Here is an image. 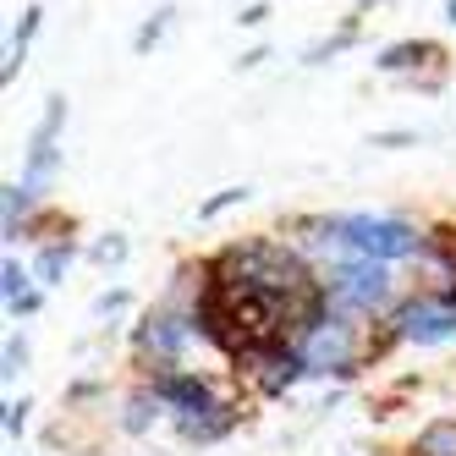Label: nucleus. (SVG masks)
<instances>
[{
	"label": "nucleus",
	"instance_id": "obj_2",
	"mask_svg": "<svg viewBox=\"0 0 456 456\" xmlns=\"http://www.w3.org/2000/svg\"><path fill=\"white\" fill-rule=\"evenodd\" d=\"M330 237L346 242L357 258H379V265H385V258H407V253L423 248L418 225H407L396 215H346V220H330Z\"/></svg>",
	"mask_w": 456,
	"mask_h": 456
},
{
	"label": "nucleus",
	"instance_id": "obj_11",
	"mask_svg": "<svg viewBox=\"0 0 456 456\" xmlns=\"http://www.w3.org/2000/svg\"><path fill=\"white\" fill-rule=\"evenodd\" d=\"M242 199H248V187H225V192H220V199H209V204L199 209V220H215L220 209H232V204H242Z\"/></svg>",
	"mask_w": 456,
	"mask_h": 456
},
{
	"label": "nucleus",
	"instance_id": "obj_16",
	"mask_svg": "<svg viewBox=\"0 0 456 456\" xmlns=\"http://www.w3.org/2000/svg\"><path fill=\"white\" fill-rule=\"evenodd\" d=\"M265 17H270V6H248V12H242V22H248V28H258Z\"/></svg>",
	"mask_w": 456,
	"mask_h": 456
},
{
	"label": "nucleus",
	"instance_id": "obj_3",
	"mask_svg": "<svg viewBox=\"0 0 456 456\" xmlns=\"http://www.w3.org/2000/svg\"><path fill=\"white\" fill-rule=\"evenodd\" d=\"M324 291H330V303L346 308V314H374L390 303V275L379 258H352V265H336L324 275Z\"/></svg>",
	"mask_w": 456,
	"mask_h": 456
},
{
	"label": "nucleus",
	"instance_id": "obj_15",
	"mask_svg": "<svg viewBox=\"0 0 456 456\" xmlns=\"http://www.w3.org/2000/svg\"><path fill=\"white\" fill-rule=\"evenodd\" d=\"M94 258H100V265H121V258H126V242L116 237V242H100V253H94Z\"/></svg>",
	"mask_w": 456,
	"mask_h": 456
},
{
	"label": "nucleus",
	"instance_id": "obj_4",
	"mask_svg": "<svg viewBox=\"0 0 456 456\" xmlns=\"http://www.w3.org/2000/svg\"><path fill=\"white\" fill-rule=\"evenodd\" d=\"M297 357H303L308 374H352V363H357V330H352L346 319H314L303 346H297Z\"/></svg>",
	"mask_w": 456,
	"mask_h": 456
},
{
	"label": "nucleus",
	"instance_id": "obj_1",
	"mask_svg": "<svg viewBox=\"0 0 456 456\" xmlns=\"http://www.w3.org/2000/svg\"><path fill=\"white\" fill-rule=\"evenodd\" d=\"M154 396L166 402V412L182 423L187 440H215L225 423H232V418H225V407L209 396V385H204L199 374H159V379H154Z\"/></svg>",
	"mask_w": 456,
	"mask_h": 456
},
{
	"label": "nucleus",
	"instance_id": "obj_9",
	"mask_svg": "<svg viewBox=\"0 0 456 456\" xmlns=\"http://www.w3.org/2000/svg\"><path fill=\"white\" fill-rule=\"evenodd\" d=\"M39 34V6H28L22 12V28H17V34H12V55H6V77H17V61L28 55V39H34Z\"/></svg>",
	"mask_w": 456,
	"mask_h": 456
},
{
	"label": "nucleus",
	"instance_id": "obj_7",
	"mask_svg": "<svg viewBox=\"0 0 456 456\" xmlns=\"http://www.w3.org/2000/svg\"><path fill=\"white\" fill-rule=\"evenodd\" d=\"M418 451L423 456H456V418H440L418 435Z\"/></svg>",
	"mask_w": 456,
	"mask_h": 456
},
{
	"label": "nucleus",
	"instance_id": "obj_8",
	"mask_svg": "<svg viewBox=\"0 0 456 456\" xmlns=\"http://www.w3.org/2000/svg\"><path fill=\"white\" fill-rule=\"evenodd\" d=\"M67 265H72V242H50L45 253H39V265H34V275L50 286V281H61L67 275Z\"/></svg>",
	"mask_w": 456,
	"mask_h": 456
},
{
	"label": "nucleus",
	"instance_id": "obj_12",
	"mask_svg": "<svg viewBox=\"0 0 456 456\" xmlns=\"http://www.w3.org/2000/svg\"><path fill=\"white\" fill-rule=\"evenodd\" d=\"M28 204H34V199H28L22 187H6V237H17V215H22Z\"/></svg>",
	"mask_w": 456,
	"mask_h": 456
},
{
	"label": "nucleus",
	"instance_id": "obj_17",
	"mask_svg": "<svg viewBox=\"0 0 456 456\" xmlns=\"http://www.w3.org/2000/svg\"><path fill=\"white\" fill-rule=\"evenodd\" d=\"M445 17H451V22H456V0H451V6H445Z\"/></svg>",
	"mask_w": 456,
	"mask_h": 456
},
{
	"label": "nucleus",
	"instance_id": "obj_5",
	"mask_svg": "<svg viewBox=\"0 0 456 456\" xmlns=\"http://www.w3.org/2000/svg\"><path fill=\"white\" fill-rule=\"evenodd\" d=\"M445 336H456V303L451 297H423V303H407L402 308V341L435 346Z\"/></svg>",
	"mask_w": 456,
	"mask_h": 456
},
{
	"label": "nucleus",
	"instance_id": "obj_10",
	"mask_svg": "<svg viewBox=\"0 0 456 456\" xmlns=\"http://www.w3.org/2000/svg\"><path fill=\"white\" fill-rule=\"evenodd\" d=\"M418 55H435V45H396V50L379 55V67H385V72H407Z\"/></svg>",
	"mask_w": 456,
	"mask_h": 456
},
{
	"label": "nucleus",
	"instance_id": "obj_13",
	"mask_svg": "<svg viewBox=\"0 0 456 456\" xmlns=\"http://www.w3.org/2000/svg\"><path fill=\"white\" fill-rule=\"evenodd\" d=\"M166 22H171V12H154V17H149V22L138 28V55H143V50H149V45H154L159 34H166Z\"/></svg>",
	"mask_w": 456,
	"mask_h": 456
},
{
	"label": "nucleus",
	"instance_id": "obj_14",
	"mask_svg": "<svg viewBox=\"0 0 456 456\" xmlns=\"http://www.w3.org/2000/svg\"><path fill=\"white\" fill-rule=\"evenodd\" d=\"M22 363H28V346H22V341L12 336V341H6V369H0V374H6V379H12V374H17Z\"/></svg>",
	"mask_w": 456,
	"mask_h": 456
},
{
	"label": "nucleus",
	"instance_id": "obj_6",
	"mask_svg": "<svg viewBox=\"0 0 456 456\" xmlns=\"http://www.w3.org/2000/svg\"><path fill=\"white\" fill-rule=\"evenodd\" d=\"M187 336H192V330H187V324H182L176 314H149V319H143V330H138V346L171 363V357L187 346Z\"/></svg>",
	"mask_w": 456,
	"mask_h": 456
}]
</instances>
